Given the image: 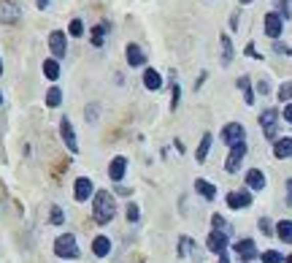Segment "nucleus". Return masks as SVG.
Returning a JSON list of instances; mask_svg holds the SVG:
<instances>
[{
	"label": "nucleus",
	"instance_id": "1",
	"mask_svg": "<svg viewBox=\"0 0 292 263\" xmlns=\"http://www.w3.org/2000/svg\"><path fill=\"white\" fill-rule=\"evenodd\" d=\"M117 214V204H114V195L106 193V190H98L92 195V217H95L98 225H106L114 220Z\"/></svg>",
	"mask_w": 292,
	"mask_h": 263
},
{
	"label": "nucleus",
	"instance_id": "2",
	"mask_svg": "<svg viewBox=\"0 0 292 263\" xmlns=\"http://www.w3.org/2000/svg\"><path fill=\"white\" fill-rule=\"evenodd\" d=\"M54 255L65 258V260H76L81 255L79 244H76V236H73V233H62V236L54 241Z\"/></svg>",
	"mask_w": 292,
	"mask_h": 263
},
{
	"label": "nucleus",
	"instance_id": "3",
	"mask_svg": "<svg viewBox=\"0 0 292 263\" xmlns=\"http://www.w3.org/2000/svg\"><path fill=\"white\" fill-rule=\"evenodd\" d=\"M243 157H246V141H241V144H233V147H230V155H228V160H224V171H228V174H235V171H238V168H241Z\"/></svg>",
	"mask_w": 292,
	"mask_h": 263
},
{
	"label": "nucleus",
	"instance_id": "4",
	"mask_svg": "<svg viewBox=\"0 0 292 263\" xmlns=\"http://www.w3.org/2000/svg\"><path fill=\"white\" fill-rule=\"evenodd\" d=\"M276 122H279V111L276 109H265L260 114V125H262V130H265V138L268 141H276Z\"/></svg>",
	"mask_w": 292,
	"mask_h": 263
},
{
	"label": "nucleus",
	"instance_id": "5",
	"mask_svg": "<svg viewBox=\"0 0 292 263\" xmlns=\"http://www.w3.org/2000/svg\"><path fill=\"white\" fill-rule=\"evenodd\" d=\"M243 136H246V130H243L241 122H230V125H224L222 128V141L233 147V144H241L243 141Z\"/></svg>",
	"mask_w": 292,
	"mask_h": 263
},
{
	"label": "nucleus",
	"instance_id": "6",
	"mask_svg": "<svg viewBox=\"0 0 292 263\" xmlns=\"http://www.w3.org/2000/svg\"><path fill=\"white\" fill-rule=\"evenodd\" d=\"M228 241H230L228 233L211 231L209 239H206V247H209V252H216V255H222V252H228Z\"/></svg>",
	"mask_w": 292,
	"mask_h": 263
},
{
	"label": "nucleus",
	"instance_id": "7",
	"mask_svg": "<svg viewBox=\"0 0 292 263\" xmlns=\"http://www.w3.org/2000/svg\"><path fill=\"white\" fill-rule=\"evenodd\" d=\"M233 250H235V255L241 258V263H249L257 258V244H254L252 239H241V241H235L233 244Z\"/></svg>",
	"mask_w": 292,
	"mask_h": 263
},
{
	"label": "nucleus",
	"instance_id": "8",
	"mask_svg": "<svg viewBox=\"0 0 292 263\" xmlns=\"http://www.w3.org/2000/svg\"><path fill=\"white\" fill-rule=\"evenodd\" d=\"M60 136H62L65 147H68L71 152L76 155V152H79V141H76V133H73V128H71V119H68V117H62V119H60Z\"/></svg>",
	"mask_w": 292,
	"mask_h": 263
},
{
	"label": "nucleus",
	"instance_id": "9",
	"mask_svg": "<svg viewBox=\"0 0 292 263\" xmlns=\"http://www.w3.org/2000/svg\"><path fill=\"white\" fill-rule=\"evenodd\" d=\"M125 174H127V157H114V160H111V166H108V176H111V182H122L125 179Z\"/></svg>",
	"mask_w": 292,
	"mask_h": 263
},
{
	"label": "nucleus",
	"instance_id": "10",
	"mask_svg": "<svg viewBox=\"0 0 292 263\" xmlns=\"http://www.w3.org/2000/svg\"><path fill=\"white\" fill-rule=\"evenodd\" d=\"M281 30H284V19H281V16H279L276 11L265 14V33L271 35V38H279Z\"/></svg>",
	"mask_w": 292,
	"mask_h": 263
},
{
	"label": "nucleus",
	"instance_id": "11",
	"mask_svg": "<svg viewBox=\"0 0 292 263\" xmlns=\"http://www.w3.org/2000/svg\"><path fill=\"white\" fill-rule=\"evenodd\" d=\"M125 54H127V65H130V68H141V65L146 63V54H144V49H141L138 44H127Z\"/></svg>",
	"mask_w": 292,
	"mask_h": 263
},
{
	"label": "nucleus",
	"instance_id": "12",
	"mask_svg": "<svg viewBox=\"0 0 292 263\" xmlns=\"http://www.w3.org/2000/svg\"><path fill=\"white\" fill-rule=\"evenodd\" d=\"M73 195H76V201H87L92 195V179L87 176H79L76 185H73Z\"/></svg>",
	"mask_w": 292,
	"mask_h": 263
},
{
	"label": "nucleus",
	"instance_id": "13",
	"mask_svg": "<svg viewBox=\"0 0 292 263\" xmlns=\"http://www.w3.org/2000/svg\"><path fill=\"white\" fill-rule=\"evenodd\" d=\"M252 204V195L246 190H241V193H228V206L230 209H246V206Z\"/></svg>",
	"mask_w": 292,
	"mask_h": 263
},
{
	"label": "nucleus",
	"instance_id": "14",
	"mask_svg": "<svg viewBox=\"0 0 292 263\" xmlns=\"http://www.w3.org/2000/svg\"><path fill=\"white\" fill-rule=\"evenodd\" d=\"M273 155H276L279 160H284V157H292V138H289V136L276 138V141H273Z\"/></svg>",
	"mask_w": 292,
	"mask_h": 263
},
{
	"label": "nucleus",
	"instance_id": "15",
	"mask_svg": "<svg viewBox=\"0 0 292 263\" xmlns=\"http://www.w3.org/2000/svg\"><path fill=\"white\" fill-rule=\"evenodd\" d=\"M49 49L54 57H62L65 54V33H60V30L49 33Z\"/></svg>",
	"mask_w": 292,
	"mask_h": 263
},
{
	"label": "nucleus",
	"instance_id": "16",
	"mask_svg": "<svg viewBox=\"0 0 292 263\" xmlns=\"http://www.w3.org/2000/svg\"><path fill=\"white\" fill-rule=\"evenodd\" d=\"M246 185L252 190H262V187H265V174H262L260 168H252V171H246Z\"/></svg>",
	"mask_w": 292,
	"mask_h": 263
},
{
	"label": "nucleus",
	"instance_id": "17",
	"mask_svg": "<svg viewBox=\"0 0 292 263\" xmlns=\"http://www.w3.org/2000/svg\"><path fill=\"white\" fill-rule=\"evenodd\" d=\"M211 133H203V138H200V144H197V152H195V160L197 163H206V157H209V149H211Z\"/></svg>",
	"mask_w": 292,
	"mask_h": 263
},
{
	"label": "nucleus",
	"instance_id": "18",
	"mask_svg": "<svg viewBox=\"0 0 292 263\" xmlns=\"http://www.w3.org/2000/svg\"><path fill=\"white\" fill-rule=\"evenodd\" d=\"M144 84H146V90H152V92H157L160 87H163V76H160L157 71H152V68H146V71H144Z\"/></svg>",
	"mask_w": 292,
	"mask_h": 263
},
{
	"label": "nucleus",
	"instance_id": "19",
	"mask_svg": "<svg viewBox=\"0 0 292 263\" xmlns=\"http://www.w3.org/2000/svg\"><path fill=\"white\" fill-rule=\"evenodd\" d=\"M195 190L200 193L206 201H214L216 198V187L211 182H206V179H195Z\"/></svg>",
	"mask_w": 292,
	"mask_h": 263
},
{
	"label": "nucleus",
	"instance_id": "20",
	"mask_svg": "<svg viewBox=\"0 0 292 263\" xmlns=\"http://www.w3.org/2000/svg\"><path fill=\"white\" fill-rule=\"evenodd\" d=\"M0 19H3V22H16V19H19V6L3 3V6H0Z\"/></svg>",
	"mask_w": 292,
	"mask_h": 263
},
{
	"label": "nucleus",
	"instance_id": "21",
	"mask_svg": "<svg viewBox=\"0 0 292 263\" xmlns=\"http://www.w3.org/2000/svg\"><path fill=\"white\" fill-rule=\"evenodd\" d=\"M92 252H95L98 258H106L108 252H111V239H106V236H98L95 241H92Z\"/></svg>",
	"mask_w": 292,
	"mask_h": 263
},
{
	"label": "nucleus",
	"instance_id": "22",
	"mask_svg": "<svg viewBox=\"0 0 292 263\" xmlns=\"http://www.w3.org/2000/svg\"><path fill=\"white\" fill-rule=\"evenodd\" d=\"M178 252H182V255H192V258L200 260V252L195 250V241H192L190 236H182V239H178Z\"/></svg>",
	"mask_w": 292,
	"mask_h": 263
},
{
	"label": "nucleus",
	"instance_id": "23",
	"mask_svg": "<svg viewBox=\"0 0 292 263\" xmlns=\"http://www.w3.org/2000/svg\"><path fill=\"white\" fill-rule=\"evenodd\" d=\"M276 233H279V239H281V241L292 244V220H281V222H276Z\"/></svg>",
	"mask_w": 292,
	"mask_h": 263
},
{
	"label": "nucleus",
	"instance_id": "24",
	"mask_svg": "<svg viewBox=\"0 0 292 263\" xmlns=\"http://www.w3.org/2000/svg\"><path fill=\"white\" fill-rule=\"evenodd\" d=\"M238 87H241V92H243V100H246V106H252V103H254V92H252V82H249L246 76H241V79H238Z\"/></svg>",
	"mask_w": 292,
	"mask_h": 263
},
{
	"label": "nucleus",
	"instance_id": "25",
	"mask_svg": "<svg viewBox=\"0 0 292 263\" xmlns=\"http://www.w3.org/2000/svg\"><path fill=\"white\" fill-rule=\"evenodd\" d=\"M60 103H62V90H60V87H52L49 92H46V106H49V109H57Z\"/></svg>",
	"mask_w": 292,
	"mask_h": 263
},
{
	"label": "nucleus",
	"instance_id": "26",
	"mask_svg": "<svg viewBox=\"0 0 292 263\" xmlns=\"http://www.w3.org/2000/svg\"><path fill=\"white\" fill-rule=\"evenodd\" d=\"M222 65H230L233 60V44H230V35H222Z\"/></svg>",
	"mask_w": 292,
	"mask_h": 263
},
{
	"label": "nucleus",
	"instance_id": "27",
	"mask_svg": "<svg viewBox=\"0 0 292 263\" xmlns=\"http://www.w3.org/2000/svg\"><path fill=\"white\" fill-rule=\"evenodd\" d=\"M106 33H108V25H106V22H100V25L95 27V30H92V44L100 46V44H103V38H106Z\"/></svg>",
	"mask_w": 292,
	"mask_h": 263
},
{
	"label": "nucleus",
	"instance_id": "28",
	"mask_svg": "<svg viewBox=\"0 0 292 263\" xmlns=\"http://www.w3.org/2000/svg\"><path fill=\"white\" fill-rule=\"evenodd\" d=\"M43 73H46L49 79H57V76H60V63H57V60H46V63H43Z\"/></svg>",
	"mask_w": 292,
	"mask_h": 263
},
{
	"label": "nucleus",
	"instance_id": "29",
	"mask_svg": "<svg viewBox=\"0 0 292 263\" xmlns=\"http://www.w3.org/2000/svg\"><path fill=\"white\" fill-rule=\"evenodd\" d=\"M211 225H214V231H222V233H228V236H230V225H228V220H224L222 214H214Z\"/></svg>",
	"mask_w": 292,
	"mask_h": 263
},
{
	"label": "nucleus",
	"instance_id": "30",
	"mask_svg": "<svg viewBox=\"0 0 292 263\" xmlns=\"http://www.w3.org/2000/svg\"><path fill=\"white\" fill-rule=\"evenodd\" d=\"M84 30H87V27H84V22H81V19H73V22L68 25V33L73 35V38H81Z\"/></svg>",
	"mask_w": 292,
	"mask_h": 263
},
{
	"label": "nucleus",
	"instance_id": "31",
	"mask_svg": "<svg viewBox=\"0 0 292 263\" xmlns=\"http://www.w3.org/2000/svg\"><path fill=\"white\" fill-rule=\"evenodd\" d=\"M262 263H284V255L276 250H268V252H262Z\"/></svg>",
	"mask_w": 292,
	"mask_h": 263
},
{
	"label": "nucleus",
	"instance_id": "32",
	"mask_svg": "<svg viewBox=\"0 0 292 263\" xmlns=\"http://www.w3.org/2000/svg\"><path fill=\"white\" fill-rule=\"evenodd\" d=\"M49 217H52V225H62V222H65V212L60 209V206H52V214H49Z\"/></svg>",
	"mask_w": 292,
	"mask_h": 263
},
{
	"label": "nucleus",
	"instance_id": "33",
	"mask_svg": "<svg viewBox=\"0 0 292 263\" xmlns=\"http://www.w3.org/2000/svg\"><path fill=\"white\" fill-rule=\"evenodd\" d=\"M279 98H281V100H292V84H289V82L279 87Z\"/></svg>",
	"mask_w": 292,
	"mask_h": 263
},
{
	"label": "nucleus",
	"instance_id": "34",
	"mask_svg": "<svg viewBox=\"0 0 292 263\" xmlns=\"http://www.w3.org/2000/svg\"><path fill=\"white\" fill-rule=\"evenodd\" d=\"M138 217H141V214H138V206H136V204H127V220H130V222H138Z\"/></svg>",
	"mask_w": 292,
	"mask_h": 263
},
{
	"label": "nucleus",
	"instance_id": "35",
	"mask_svg": "<svg viewBox=\"0 0 292 263\" xmlns=\"http://www.w3.org/2000/svg\"><path fill=\"white\" fill-rule=\"evenodd\" d=\"M260 231L265 233V236H271V233H273V225H271L268 217H260Z\"/></svg>",
	"mask_w": 292,
	"mask_h": 263
},
{
	"label": "nucleus",
	"instance_id": "36",
	"mask_svg": "<svg viewBox=\"0 0 292 263\" xmlns=\"http://www.w3.org/2000/svg\"><path fill=\"white\" fill-rule=\"evenodd\" d=\"M257 90L262 92V95H268V92H271V84H268V79H260V82H257Z\"/></svg>",
	"mask_w": 292,
	"mask_h": 263
},
{
	"label": "nucleus",
	"instance_id": "37",
	"mask_svg": "<svg viewBox=\"0 0 292 263\" xmlns=\"http://www.w3.org/2000/svg\"><path fill=\"white\" fill-rule=\"evenodd\" d=\"M178 95H182V90H178V84H173V100H171V106H173V109L178 106Z\"/></svg>",
	"mask_w": 292,
	"mask_h": 263
},
{
	"label": "nucleus",
	"instance_id": "38",
	"mask_svg": "<svg viewBox=\"0 0 292 263\" xmlns=\"http://www.w3.org/2000/svg\"><path fill=\"white\" fill-rule=\"evenodd\" d=\"M273 49H276L279 54H289V52H292V49H287V46H284V44H279V41L273 44Z\"/></svg>",
	"mask_w": 292,
	"mask_h": 263
},
{
	"label": "nucleus",
	"instance_id": "39",
	"mask_svg": "<svg viewBox=\"0 0 292 263\" xmlns=\"http://www.w3.org/2000/svg\"><path fill=\"white\" fill-rule=\"evenodd\" d=\"M95 111H98V106H89V109H87V119H89V122H95V119H98Z\"/></svg>",
	"mask_w": 292,
	"mask_h": 263
},
{
	"label": "nucleus",
	"instance_id": "40",
	"mask_svg": "<svg viewBox=\"0 0 292 263\" xmlns=\"http://www.w3.org/2000/svg\"><path fill=\"white\" fill-rule=\"evenodd\" d=\"M246 54H249V57H260L257 49H254V44H246Z\"/></svg>",
	"mask_w": 292,
	"mask_h": 263
},
{
	"label": "nucleus",
	"instance_id": "41",
	"mask_svg": "<svg viewBox=\"0 0 292 263\" xmlns=\"http://www.w3.org/2000/svg\"><path fill=\"white\" fill-rule=\"evenodd\" d=\"M284 119L292 125V103H289V106H284Z\"/></svg>",
	"mask_w": 292,
	"mask_h": 263
},
{
	"label": "nucleus",
	"instance_id": "42",
	"mask_svg": "<svg viewBox=\"0 0 292 263\" xmlns=\"http://www.w3.org/2000/svg\"><path fill=\"white\" fill-rule=\"evenodd\" d=\"M287 204L292 206V179H287Z\"/></svg>",
	"mask_w": 292,
	"mask_h": 263
},
{
	"label": "nucleus",
	"instance_id": "43",
	"mask_svg": "<svg viewBox=\"0 0 292 263\" xmlns=\"http://www.w3.org/2000/svg\"><path fill=\"white\" fill-rule=\"evenodd\" d=\"M35 6H38L41 11H43V8H49V0H35Z\"/></svg>",
	"mask_w": 292,
	"mask_h": 263
},
{
	"label": "nucleus",
	"instance_id": "44",
	"mask_svg": "<svg viewBox=\"0 0 292 263\" xmlns=\"http://www.w3.org/2000/svg\"><path fill=\"white\" fill-rule=\"evenodd\" d=\"M219 263H230L228 260V252H222V255H219Z\"/></svg>",
	"mask_w": 292,
	"mask_h": 263
},
{
	"label": "nucleus",
	"instance_id": "45",
	"mask_svg": "<svg viewBox=\"0 0 292 263\" xmlns=\"http://www.w3.org/2000/svg\"><path fill=\"white\" fill-rule=\"evenodd\" d=\"M252 3V0H241V6H249Z\"/></svg>",
	"mask_w": 292,
	"mask_h": 263
},
{
	"label": "nucleus",
	"instance_id": "46",
	"mask_svg": "<svg viewBox=\"0 0 292 263\" xmlns=\"http://www.w3.org/2000/svg\"><path fill=\"white\" fill-rule=\"evenodd\" d=\"M284 263H292V255H289V258H284Z\"/></svg>",
	"mask_w": 292,
	"mask_h": 263
},
{
	"label": "nucleus",
	"instance_id": "47",
	"mask_svg": "<svg viewBox=\"0 0 292 263\" xmlns=\"http://www.w3.org/2000/svg\"><path fill=\"white\" fill-rule=\"evenodd\" d=\"M0 73H3V60H0Z\"/></svg>",
	"mask_w": 292,
	"mask_h": 263
},
{
	"label": "nucleus",
	"instance_id": "48",
	"mask_svg": "<svg viewBox=\"0 0 292 263\" xmlns=\"http://www.w3.org/2000/svg\"><path fill=\"white\" fill-rule=\"evenodd\" d=\"M0 103H3V92H0Z\"/></svg>",
	"mask_w": 292,
	"mask_h": 263
},
{
	"label": "nucleus",
	"instance_id": "49",
	"mask_svg": "<svg viewBox=\"0 0 292 263\" xmlns=\"http://www.w3.org/2000/svg\"><path fill=\"white\" fill-rule=\"evenodd\" d=\"M289 3H292V0H289Z\"/></svg>",
	"mask_w": 292,
	"mask_h": 263
}]
</instances>
